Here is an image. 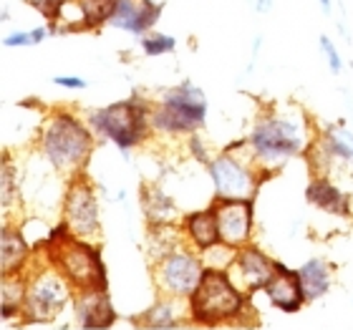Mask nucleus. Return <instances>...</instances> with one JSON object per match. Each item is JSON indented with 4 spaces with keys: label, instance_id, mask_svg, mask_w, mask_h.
<instances>
[{
    "label": "nucleus",
    "instance_id": "nucleus-1",
    "mask_svg": "<svg viewBox=\"0 0 353 330\" xmlns=\"http://www.w3.org/2000/svg\"><path fill=\"white\" fill-rule=\"evenodd\" d=\"M248 298L243 287L230 278L225 267H205L197 290L187 298L190 316L199 325H220L235 320L248 308Z\"/></svg>",
    "mask_w": 353,
    "mask_h": 330
},
{
    "label": "nucleus",
    "instance_id": "nucleus-2",
    "mask_svg": "<svg viewBox=\"0 0 353 330\" xmlns=\"http://www.w3.org/2000/svg\"><path fill=\"white\" fill-rule=\"evenodd\" d=\"M88 124H91V129L96 134L106 136V139L114 141L124 152L141 144L149 136V132L154 129L152 126V109H149V103L137 94L132 99H124V101H117L111 103V106L94 111L88 116Z\"/></svg>",
    "mask_w": 353,
    "mask_h": 330
},
{
    "label": "nucleus",
    "instance_id": "nucleus-3",
    "mask_svg": "<svg viewBox=\"0 0 353 330\" xmlns=\"http://www.w3.org/2000/svg\"><path fill=\"white\" fill-rule=\"evenodd\" d=\"M53 267L63 275V278L76 287V290H106L109 278H106V267H103L101 252L83 243V237L68 235L61 243H48Z\"/></svg>",
    "mask_w": 353,
    "mask_h": 330
},
{
    "label": "nucleus",
    "instance_id": "nucleus-4",
    "mask_svg": "<svg viewBox=\"0 0 353 330\" xmlns=\"http://www.w3.org/2000/svg\"><path fill=\"white\" fill-rule=\"evenodd\" d=\"M94 136L74 114H56L43 132V154L59 172H76L86 164Z\"/></svg>",
    "mask_w": 353,
    "mask_h": 330
},
{
    "label": "nucleus",
    "instance_id": "nucleus-5",
    "mask_svg": "<svg viewBox=\"0 0 353 330\" xmlns=\"http://www.w3.org/2000/svg\"><path fill=\"white\" fill-rule=\"evenodd\" d=\"M205 91L192 81H182L164 94L162 103L152 111V126L162 134H194L205 126Z\"/></svg>",
    "mask_w": 353,
    "mask_h": 330
},
{
    "label": "nucleus",
    "instance_id": "nucleus-6",
    "mask_svg": "<svg viewBox=\"0 0 353 330\" xmlns=\"http://www.w3.org/2000/svg\"><path fill=\"white\" fill-rule=\"evenodd\" d=\"M252 154L265 167H280L305 149V129L295 118L265 116L250 134Z\"/></svg>",
    "mask_w": 353,
    "mask_h": 330
},
{
    "label": "nucleus",
    "instance_id": "nucleus-7",
    "mask_svg": "<svg viewBox=\"0 0 353 330\" xmlns=\"http://www.w3.org/2000/svg\"><path fill=\"white\" fill-rule=\"evenodd\" d=\"M74 285L68 282L59 270H41L28 280V293H26V305L23 316L28 323H48L61 316L71 300Z\"/></svg>",
    "mask_w": 353,
    "mask_h": 330
},
{
    "label": "nucleus",
    "instance_id": "nucleus-8",
    "mask_svg": "<svg viewBox=\"0 0 353 330\" xmlns=\"http://www.w3.org/2000/svg\"><path fill=\"white\" fill-rule=\"evenodd\" d=\"M205 260L197 257L192 249H174L167 257L157 260L154 265V282L162 295L174 298H190L197 290L199 280L205 275Z\"/></svg>",
    "mask_w": 353,
    "mask_h": 330
},
{
    "label": "nucleus",
    "instance_id": "nucleus-9",
    "mask_svg": "<svg viewBox=\"0 0 353 330\" xmlns=\"http://www.w3.org/2000/svg\"><path fill=\"white\" fill-rule=\"evenodd\" d=\"M214 184V197L220 199H255L258 194V176L250 167L230 154H220L207 164Z\"/></svg>",
    "mask_w": 353,
    "mask_h": 330
},
{
    "label": "nucleus",
    "instance_id": "nucleus-10",
    "mask_svg": "<svg viewBox=\"0 0 353 330\" xmlns=\"http://www.w3.org/2000/svg\"><path fill=\"white\" fill-rule=\"evenodd\" d=\"M63 220L76 237L99 235V199L86 176H79L66 192V202H63Z\"/></svg>",
    "mask_w": 353,
    "mask_h": 330
},
{
    "label": "nucleus",
    "instance_id": "nucleus-11",
    "mask_svg": "<svg viewBox=\"0 0 353 330\" xmlns=\"http://www.w3.org/2000/svg\"><path fill=\"white\" fill-rule=\"evenodd\" d=\"M228 272L245 293L252 295L268 287V282L275 275V260H270L263 249L252 247V245H243V247H237V255L228 267Z\"/></svg>",
    "mask_w": 353,
    "mask_h": 330
},
{
    "label": "nucleus",
    "instance_id": "nucleus-12",
    "mask_svg": "<svg viewBox=\"0 0 353 330\" xmlns=\"http://www.w3.org/2000/svg\"><path fill=\"white\" fill-rule=\"evenodd\" d=\"M217 212V227L220 240L230 247L250 245L252 235V199H220L212 202Z\"/></svg>",
    "mask_w": 353,
    "mask_h": 330
},
{
    "label": "nucleus",
    "instance_id": "nucleus-13",
    "mask_svg": "<svg viewBox=\"0 0 353 330\" xmlns=\"http://www.w3.org/2000/svg\"><path fill=\"white\" fill-rule=\"evenodd\" d=\"M74 316L81 328L101 330L117 323V310L111 305V298L106 290L91 287V290H76L74 298Z\"/></svg>",
    "mask_w": 353,
    "mask_h": 330
},
{
    "label": "nucleus",
    "instance_id": "nucleus-14",
    "mask_svg": "<svg viewBox=\"0 0 353 330\" xmlns=\"http://www.w3.org/2000/svg\"><path fill=\"white\" fill-rule=\"evenodd\" d=\"M265 295L283 313H298L308 302L305 300V293H303L298 270H290L283 262H275V275H272V280L265 287Z\"/></svg>",
    "mask_w": 353,
    "mask_h": 330
},
{
    "label": "nucleus",
    "instance_id": "nucleus-15",
    "mask_svg": "<svg viewBox=\"0 0 353 330\" xmlns=\"http://www.w3.org/2000/svg\"><path fill=\"white\" fill-rule=\"evenodd\" d=\"M305 197L313 207L323 209L328 214H341V217H351V197L346 192H341L333 182L325 176H316L305 189Z\"/></svg>",
    "mask_w": 353,
    "mask_h": 330
},
{
    "label": "nucleus",
    "instance_id": "nucleus-16",
    "mask_svg": "<svg viewBox=\"0 0 353 330\" xmlns=\"http://www.w3.org/2000/svg\"><path fill=\"white\" fill-rule=\"evenodd\" d=\"M182 229H184V235L190 237V243L197 249H207V247H212V245L222 243L214 207H210V209H205V212L187 214L182 222Z\"/></svg>",
    "mask_w": 353,
    "mask_h": 330
},
{
    "label": "nucleus",
    "instance_id": "nucleus-17",
    "mask_svg": "<svg viewBox=\"0 0 353 330\" xmlns=\"http://www.w3.org/2000/svg\"><path fill=\"white\" fill-rule=\"evenodd\" d=\"M30 249L18 229H3L0 235V272L3 275H15L28 262Z\"/></svg>",
    "mask_w": 353,
    "mask_h": 330
},
{
    "label": "nucleus",
    "instance_id": "nucleus-18",
    "mask_svg": "<svg viewBox=\"0 0 353 330\" xmlns=\"http://www.w3.org/2000/svg\"><path fill=\"white\" fill-rule=\"evenodd\" d=\"M298 278H301L305 300H318L331 287V267H328L325 260L313 257V260H308V262H303L298 267Z\"/></svg>",
    "mask_w": 353,
    "mask_h": 330
},
{
    "label": "nucleus",
    "instance_id": "nucleus-19",
    "mask_svg": "<svg viewBox=\"0 0 353 330\" xmlns=\"http://www.w3.org/2000/svg\"><path fill=\"white\" fill-rule=\"evenodd\" d=\"M187 298H174V295H167L164 300H157L152 308L141 316L139 325L144 328H179L182 325V313H184V302Z\"/></svg>",
    "mask_w": 353,
    "mask_h": 330
},
{
    "label": "nucleus",
    "instance_id": "nucleus-20",
    "mask_svg": "<svg viewBox=\"0 0 353 330\" xmlns=\"http://www.w3.org/2000/svg\"><path fill=\"white\" fill-rule=\"evenodd\" d=\"M141 207L144 214L149 217L152 225H164V222H174L179 209H176L174 199L170 194H164L162 189H157L154 184H147L141 189Z\"/></svg>",
    "mask_w": 353,
    "mask_h": 330
},
{
    "label": "nucleus",
    "instance_id": "nucleus-21",
    "mask_svg": "<svg viewBox=\"0 0 353 330\" xmlns=\"http://www.w3.org/2000/svg\"><path fill=\"white\" fill-rule=\"evenodd\" d=\"M26 293H28V280H23L21 272H15V275H3V282H0V308H3V320H10L13 316H23Z\"/></svg>",
    "mask_w": 353,
    "mask_h": 330
},
{
    "label": "nucleus",
    "instance_id": "nucleus-22",
    "mask_svg": "<svg viewBox=\"0 0 353 330\" xmlns=\"http://www.w3.org/2000/svg\"><path fill=\"white\" fill-rule=\"evenodd\" d=\"M321 152L325 159H339V162H353V132L346 126H331L321 139Z\"/></svg>",
    "mask_w": 353,
    "mask_h": 330
},
{
    "label": "nucleus",
    "instance_id": "nucleus-23",
    "mask_svg": "<svg viewBox=\"0 0 353 330\" xmlns=\"http://www.w3.org/2000/svg\"><path fill=\"white\" fill-rule=\"evenodd\" d=\"M76 3H79V13L83 21L81 28L86 30L101 28L103 23H109L114 6H117V0H76Z\"/></svg>",
    "mask_w": 353,
    "mask_h": 330
},
{
    "label": "nucleus",
    "instance_id": "nucleus-24",
    "mask_svg": "<svg viewBox=\"0 0 353 330\" xmlns=\"http://www.w3.org/2000/svg\"><path fill=\"white\" fill-rule=\"evenodd\" d=\"M184 232V229H182ZM182 232L172 227V222H164V225H152V235H149V247H152V255L157 260L167 257L170 252L179 249V240H182Z\"/></svg>",
    "mask_w": 353,
    "mask_h": 330
},
{
    "label": "nucleus",
    "instance_id": "nucleus-25",
    "mask_svg": "<svg viewBox=\"0 0 353 330\" xmlns=\"http://www.w3.org/2000/svg\"><path fill=\"white\" fill-rule=\"evenodd\" d=\"M162 10H164L162 3H154V0H139V10H137V18H134L132 36H147L149 30L157 25Z\"/></svg>",
    "mask_w": 353,
    "mask_h": 330
},
{
    "label": "nucleus",
    "instance_id": "nucleus-26",
    "mask_svg": "<svg viewBox=\"0 0 353 330\" xmlns=\"http://www.w3.org/2000/svg\"><path fill=\"white\" fill-rule=\"evenodd\" d=\"M137 10H139V0H117L109 25H114V28H119V30H126V33H132Z\"/></svg>",
    "mask_w": 353,
    "mask_h": 330
},
{
    "label": "nucleus",
    "instance_id": "nucleus-27",
    "mask_svg": "<svg viewBox=\"0 0 353 330\" xmlns=\"http://www.w3.org/2000/svg\"><path fill=\"white\" fill-rule=\"evenodd\" d=\"M141 48L147 56H164L176 48V38L167 36V33H147V36H141Z\"/></svg>",
    "mask_w": 353,
    "mask_h": 330
},
{
    "label": "nucleus",
    "instance_id": "nucleus-28",
    "mask_svg": "<svg viewBox=\"0 0 353 330\" xmlns=\"http://www.w3.org/2000/svg\"><path fill=\"white\" fill-rule=\"evenodd\" d=\"M30 6L38 8L41 15H46L51 23H56V18L63 15V6H66L68 0H28Z\"/></svg>",
    "mask_w": 353,
    "mask_h": 330
},
{
    "label": "nucleus",
    "instance_id": "nucleus-29",
    "mask_svg": "<svg viewBox=\"0 0 353 330\" xmlns=\"http://www.w3.org/2000/svg\"><path fill=\"white\" fill-rule=\"evenodd\" d=\"M318 41H321V48H323V53H325V61H328V68H331V74L339 76L341 71H343V61H341V56H339V48L333 45V41L328 36H321Z\"/></svg>",
    "mask_w": 353,
    "mask_h": 330
},
{
    "label": "nucleus",
    "instance_id": "nucleus-30",
    "mask_svg": "<svg viewBox=\"0 0 353 330\" xmlns=\"http://www.w3.org/2000/svg\"><path fill=\"white\" fill-rule=\"evenodd\" d=\"M3 45H6V48H23V45H30V30H15V33L6 36Z\"/></svg>",
    "mask_w": 353,
    "mask_h": 330
},
{
    "label": "nucleus",
    "instance_id": "nucleus-31",
    "mask_svg": "<svg viewBox=\"0 0 353 330\" xmlns=\"http://www.w3.org/2000/svg\"><path fill=\"white\" fill-rule=\"evenodd\" d=\"M53 83L61 88H68V91H81V88L88 86V83L83 81V79H79V76H56Z\"/></svg>",
    "mask_w": 353,
    "mask_h": 330
},
{
    "label": "nucleus",
    "instance_id": "nucleus-32",
    "mask_svg": "<svg viewBox=\"0 0 353 330\" xmlns=\"http://www.w3.org/2000/svg\"><path fill=\"white\" fill-rule=\"evenodd\" d=\"M190 149H192V154L197 156V159H202V162H212V159H207L205 154V147H202V139H199V134H190Z\"/></svg>",
    "mask_w": 353,
    "mask_h": 330
},
{
    "label": "nucleus",
    "instance_id": "nucleus-33",
    "mask_svg": "<svg viewBox=\"0 0 353 330\" xmlns=\"http://www.w3.org/2000/svg\"><path fill=\"white\" fill-rule=\"evenodd\" d=\"M48 30H51V28H43V25H41V28H33V30H30V45L43 43L46 38L51 36V33H48Z\"/></svg>",
    "mask_w": 353,
    "mask_h": 330
},
{
    "label": "nucleus",
    "instance_id": "nucleus-34",
    "mask_svg": "<svg viewBox=\"0 0 353 330\" xmlns=\"http://www.w3.org/2000/svg\"><path fill=\"white\" fill-rule=\"evenodd\" d=\"M272 8V0H255V10L258 13H268Z\"/></svg>",
    "mask_w": 353,
    "mask_h": 330
},
{
    "label": "nucleus",
    "instance_id": "nucleus-35",
    "mask_svg": "<svg viewBox=\"0 0 353 330\" xmlns=\"http://www.w3.org/2000/svg\"><path fill=\"white\" fill-rule=\"evenodd\" d=\"M321 6H323V10H331V0H318Z\"/></svg>",
    "mask_w": 353,
    "mask_h": 330
}]
</instances>
